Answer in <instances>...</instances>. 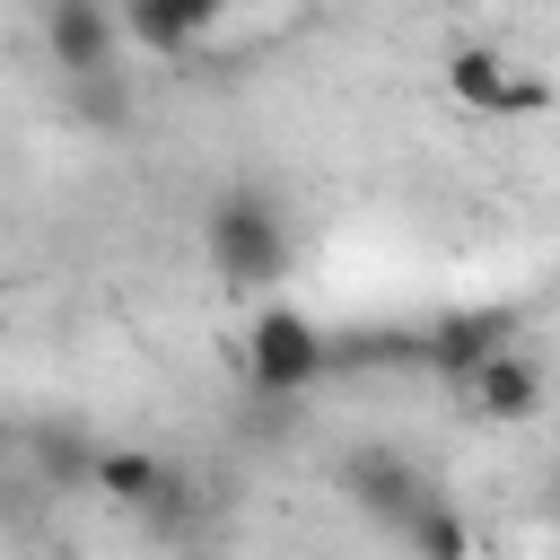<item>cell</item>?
Segmentation results:
<instances>
[{"label":"cell","mask_w":560,"mask_h":560,"mask_svg":"<svg viewBox=\"0 0 560 560\" xmlns=\"http://www.w3.org/2000/svg\"><path fill=\"white\" fill-rule=\"evenodd\" d=\"M201 254H210L219 289L271 298V289L289 280V219H280V201H271L262 184L210 192V210H201Z\"/></svg>","instance_id":"1"},{"label":"cell","mask_w":560,"mask_h":560,"mask_svg":"<svg viewBox=\"0 0 560 560\" xmlns=\"http://www.w3.org/2000/svg\"><path fill=\"white\" fill-rule=\"evenodd\" d=\"M245 376H254L262 402H298V394H315V385L332 376L324 324L298 315V306H280V298H262L254 324H245Z\"/></svg>","instance_id":"2"},{"label":"cell","mask_w":560,"mask_h":560,"mask_svg":"<svg viewBox=\"0 0 560 560\" xmlns=\"http://www.w3.org/2000/svg\"><path fill=\"white\" fill-rule=\"evenodd\" d=\"M516 350V306H446L438 324H420V368L429 376H472L481 359Z\"/></svg>","instance_id":"3"},{"label":"cell","mask_w":560,"mask_h":560,"mask_svg":"<svg viewBox=\"0 0 560 560\" xmlns=\"http://www.w3.org/2000/svg\"><path fill=\"white\" fill-rule=\"evenodd\" d=\"M341 499H350L368 525L394 534V525L429 499V472H420L402 446H350V455H341Z\"/></svg>","instance_id":"4"},{"label":"cell","mask_w":560,"mask_h":560,"mask_svg":"<svg viewBox=\"0 0 560 560\" xmlns=\"http://www.w3.org/2000/svg\"><path fill=\"white\" fill-rule=\"evenodd\" d=\"M44 61L61 79H96L122 61V26L114 0H44Z\"/></svg>","instance_id":"5"},{"label":"cell","mask_w":560,"mask_h":560,"mask_svg":"<svg viewBox=\"0 0 560 560\" xmlns=\"http://www.w3.org/2000/svg\"><path fill=\"white\" fill-rule=\"evenodd\" d=\"M446 96L472 105V114H490V122H508V114H542V105H551V88L525 79V70H516L508 52H490V44H464V52L446 61Z\"/></svg>","instance_id":"6"},{"label":"cell","mask_w":560,"mask_h":560,"mask_svg":"<svg viewBox=\"0 0 560 560\" xmlns=\"http://www.w3.org/2000/svg\"><path fill=\"white\" fill-rule=\"evenodd\" d=\"M464 402H472V420H490V429H525V420L542 411V359H534V350L481 359V368L464 376Z\"/></svg>","instance_id":"7"},{"label":"cell","mask_w":560,"mask_h":560,"mask_svg":"<svg viewBox=\"0 0 560 560\" xmlns=\"http://www.w3.org/2000/svg\"><path fill=\"white\" fill-rule=\"evenodd\" d=\"M236 0H122L114 9V26H122V44H140V52H192L201 35H219V18H228Z\"/></svg>","instance_id":"8"},{"label":"cell","mask_w":560,"mask_h":560,"mask_svg":"<svg viewBox=\"0 0 560 560\" xmlns=\"http://www.w3.org/2000/svg\"><path fill=\"white\" fill-rule=\"evenodd\" d=\"M324 350L350 376H402L420 368V324H350V332H324Z\"/></svg>","instance_id":"9"},{"label":"cell","mask_w":560,"mask_h":560,"mask_svg":"<svg viewBox=\"0 0 560 560\" xmlns=\"http://www.w3.org/2000/svg\"><path fill=\"white\" fill-rule=\"evenodd\" d=\"M158 481H166V455H149V446H96L88 455V490L122 516H140L158 499Z\"/></svg>","instance_id":"10"},{"label":"cell","mask_w":560,"mask_h":560,"mask_svg":"<svg viewBox=\"0 0 560 560\" xmlns=\"http://www.w3.org/2000/svg\"><path fill=\"white\" fill-rule=\"evenodd\" d=\"M61 105H70V122H79V131H96V140H122V131L140 122V96H131V79H122V70L61 79Z\"/></svg>","instance_id":"11"},{"label":"cell","mask_w":560,"mask_h":560,"mask_svg":"<svg viewBox=\"0 0 560 560\" xmlns=\"http://www.w3.org/2000/svg\"><path fill=\"white\" fill-rule=\"evenodd\" d=\"M394 534H402V551H411V560H472V516H464L455 499H438V490H429Z\"/></svg>","instance_id":"12"},{"label":"cell","mask_w":560,"mask_h":560,"mask_svg":"<svg viewBox=\"0 0 560 560\" xmlns=\"http://www.w3.org/2000/svg\"><path fill=\"white\" fill-rule=\"evenodd\" d=\"M35 464H44L52 481H88V438H79V429H70V438L44 429V438H35Z\"/></svg>","instance_id":"13"},{"label":"cell","mask_w":560,"mask_h":560,"mask_svg":"<svg viewBox=\"0 0 560 560\" xmlns=\"http://www.w3.org/2000/svg\"><path fill=\"white\" fill-rule=\"evenodd\" d=\"M184 560H228V551H210V542H184Z\"/></svg>","instance_id":"14"},{"label":"cell","mask_w":560,"mask_h":560,"mask_svg":"<svg viewBox=\"0 0 560 560\" xmlns=\"http://www.w3.org/2000/svg\"><path fill=\"white\" fill-rule=\"evenodd\" d=\"M236 9H262V0H236Z\"/></svg>","instance_id":"15"},{"label":"cell","mask_w":560,"mask_h":560,"mask_svg":"<svg viewBox=\"0 0 560 560\" xmlns=\"http://www.w3.org/2000/svg\"><path fill=\"white\" fill-rule=\"evenodd\" d=\"M0 446H9V429H0Z\"/></svg>","instance_id":"16"}]
</instances>
